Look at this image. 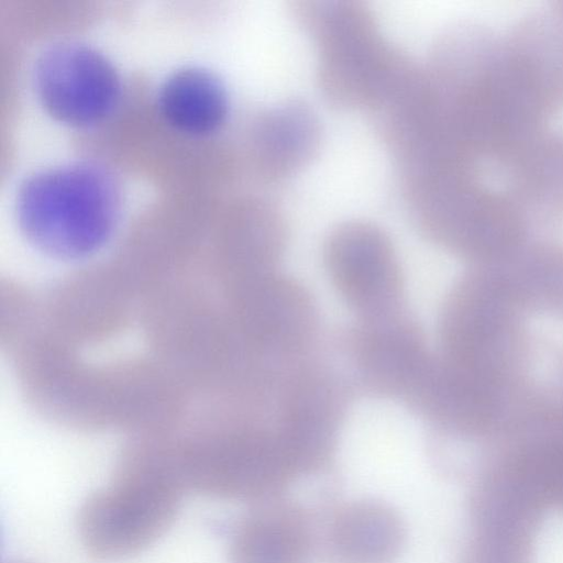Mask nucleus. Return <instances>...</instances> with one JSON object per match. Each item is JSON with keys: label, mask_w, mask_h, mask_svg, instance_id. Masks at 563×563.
<instances>
[{"label": "nucleus", "mask_w": 563, "mask_h": 563, "mask_svg": "<svg viewBox=\"0 0 563 563\" xmlns=\"http://www.w3.org/2000/svg\"><path fill=\"white\" fill-rule=\"evenodd\" d=\"M121 191L103 167L70 163L34 173L20 186L19 227L38 251L59 260H80L112 236L121 212Z\"/></svg>", "instance_id": "nucleus-1"}, {"label": "nucleus", "mask_w": 563, "mask_h": 563, "mask_svg": "<svg viewBox=\"0 0 563 563\" xmlns=\"http://www.w3.org/2000/svg\"><path fill=\"white\" fill-rule=\"evenodd\" d=\"M251 505L233 529L230 563H309L319 541L311 512L284 494Z\"/></svg>", "instance_id": "nucleus-6"}, {"label": "nucleus", "mask_w": 563, "mask_h": 563, "mask_svg": "<svg viewBox=\"0 0 563 563\" xmlns=\"http://www.w3.org/2000/svg\"><path fill=\"white\" fill-rule=\"evenodd\" d=\"M406 542V527L390 506L373 499L330 511L318 545L330 563H394Z\"/></svg>", "instance_id": "nucleus-8"}, {"label": "nucleus", "mask_w": 563, "mask_h": 563, "mask_svg": "<svg viewBox=\"0 0 563 563\" xmlns=\"http://www.w3.org/2000/svg\"><path fill=\"white\" fill-rule=\"evenodd\" d=\"M33 81L47 113L77 128L104 120L121 95L120 77L111 62L78 42H60L44 49L35 62Z\"/></svg>", "instance_id": "nucleus-5"}, {"label": "nucleus", "mask_w": 563, "mask_h": 563, "mask_svg": "<svg viewBox=\"0 0 563 563\" xmlns=\"http://www.w3.org/2000/svg\"><path fill=\"white\" fill-rule=\"evenodd\" d=\"M296 12L319 47L323 95L340 107L371 109L404 57L371 11L355 1H303Z\"/></svg>", "instance_id": "nucleus-4"}, {"label": "nucleus", "mask_w": 563, "mask_h": 563, "mask_svg": "<svg viewBox=\"0 0 563 563\" xmlns=\"http://www.w3.org/2000/svg\"><path fill=\"white\" fill-rule=\"evenodd\" d=\"M255 132L257 162L264 175L273 181L288 178L305 167L320 142L316 115L297 101L267 111Z\"/></svg>", "instance_id": "nucleus-11"}, {"label": "nucleus", "mask_w": 563, "mask_h": 563, "mask_svg": "<svg viewBox=\"0 0 563 563\" xmlns=\"http://www.w3.org/2000/svg\"><path fill=\"white\" fill-rule=\"evenodd\" d=\"M10 563H24V562H10Z\"/></svg>", "instance_id": "nucleus-14"}, {"label": "nucleus", "mask_w": 563, "mask_h": 563, "mask_svg": "<svg viewBox=\"0 0 563 563\" xmlns=\"http://www.w3.org/2000/svg\"><path fill=\"white\" fill-rule=\"evenodd\" d=\"M551 5L563 15V0L554 1Z\"/></svg>", "instance_id": "nucleus-13"}, {"label": "nucleus", "mask_w": 563, "mask_h": 563, "mask_svg": "<svg viewBox=\"0 0 563 563\" xmlns=\"http://www.w3.org/2000/svg\"><path fill=\"white\" fill-rule=\"evenodd\" d=\"M493 165L526 221L563 217V132L545 126Z\"/></svg>", "instance_id": "nucleus-7"}, {"label": "nucleus", "mask_w": 563, "mask_h": 563, "mask_svg": "<svg viewBox=\"0 0 563 563\" xmlns=\"http://www.w3.org/2000/svg\"><path fill=\"white\" fill-rule=\"evenodd\" d=\"M505 51L550 115L563 108V15L552 5L517 20Z\"/></svg>", "instance_id": "nucleus-10"}, {"label": "nucleus", "mask_w": 563, "mask_h": 563, "mask_svg": "<svg viewBox=\"0 0 563 563\" xmlns=\"http://www.w3.org/2000/svg\"><path fill=\"white\" fill-rule=\"evenodd\" d=\"M185 488L165 456L126 461L112 484L88 496L77 518L85 550L99 560H120L154 544L175 521Z\"/></svg>", "instance_id": "nucleus-2"}, {"label": "nucleus", "mask_w": 563, "mask_h": 563, "mask_svg": "<svg viewBox=\"0 0 563 563\" xmlns=\"http://www.w3.org/2000/svg\"><path fill=\"white\" fill-rule=\"evenodd\" d=\"M327 257L340 290L354 303L373 307L387 300L395 286L389 241L376 227L349 222L330 236Z\"/></svg>", "instance_id": "nucleus-9"}, {"label": "nucleus", "mask_w": 563, "mask_h": 563, "mask_svg": "<svg viewBox=\"0 0 563 563\" xmlns=\"http://www.w3.org/2000/svg\"><path fill=\"white\" fill-rule=\"evenodd\" d=\"M228 95L221 80L201 67L170 74L158 92V108L177 130L205 135L216 131L228 114Z\"/></svg>", "instance_id": "nucleus-12"}, {"label": "nucleus", "mask_w": 563, "mask_h": 563, "mask_svg": "<svg viewBox=\"0 0 563 563\" xmlns=\"http://www.w3.org/2000/svg\"><path fill=\"white\" fill-rule=\"evenodd\" d=\"M409 206L435 240L483 251L515 242L527 223L500 187L486 184L478 166L443 164L405 174Z\"/></svg>", "instance_id": "nucleus-3"}]
</instances>
